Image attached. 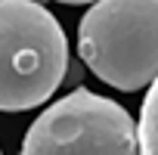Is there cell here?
I'll return each instance as SVG.
<instances>
[{"mask_svg": "<svg viewBox=\"0 0 158 155\" xmlns=\"http://www.w3.org/2000/svg\"><path fill=\"white\" fill-rule=\"evenodd\" d=\"M59 3H96V0H59Z\"/></svg>", "mask_w": 158, "mask_h": 155, "instance_id": "obj_5", "label": "cell"}, {"mask_svg": "<svg viewBox=\"0 0 158 155\" xmlns=\"http://www.w3.org/2000/svg\"><path fill=\"white\" fill-rule=\"evenodd\" d=\"M22 155H139V140L124 106L77 87L34 118Z\"/></svg>", "mask_w": 158, "mask_h": 155, "instance_id": "obj_3", "label": "cell"}, {"mask_svg": "<svg viewBox=\"0 0 158 155\" xmlns=\"http://www.w3.org/2000/svg\"><path fill=\"white\" fill-rule=\"evenodd\" d=\"M136 140H139V155H158V78L149 84V93L143 99Z\"/></svg>", "mask_w": 158, "mask_h": 155, "instance_id": "obj_4", "label": "cell"}, {"mask_svg": "<svg viewBox=\"0 0 158 155\" xmlns=\"http://www.w3.org/2000/svg\"><path fill=\"white\" fill-rule=\"evenodd\" d=\"M68 71V40L37 0H0V112L47 103Z\"/></svg>", "mask_w": 158, "mask_h": 155, "instance_id": "obj_1", "label": "cell"}, {"mask_svg": "<svg viewBox=\"0 0 158 155\" xmlns=\"http://www.w3.org/2000/svg\"><path fill=\"white\" fill-rule=\"evenodd\" d=\"M77 53L115 90L149 87L158 78V0H96L77 25Z\"/></svg>", "mask_w": 158, "mask_h": 155, "instance_id": "obj_2", "label": "cell"}]
</instances>
